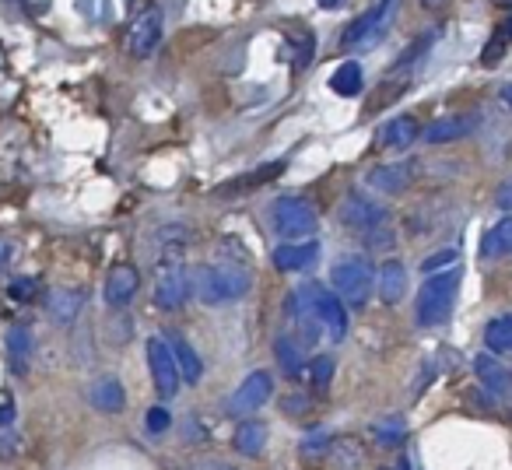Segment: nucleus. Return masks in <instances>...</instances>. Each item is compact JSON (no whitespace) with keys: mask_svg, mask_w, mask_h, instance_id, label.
I'll return each mask as SVG.
<instances>
[{"mask_svg":"<svg viewBox=\"0 0 512 470\" xmlns=\"http://www.w3.org/2000/svg\"><path fill=\"white\" fill-rule=\"evenodd\" d=\"M477 116L474 113H453V116H439V120L428 123L421 134H425L428 144H449V141H463L467 134L477 130Z\"/></svg>","mask_w":512,"mask_h":470,"instance_id":"nucleus-16","label":"nucleus"},{"mask_svg":"<svg viewBox=\"0 0 512 470\" xmlns=\"http://www.w3.org/2000/svg\"><path fill=\"white\" fill-rule=\"evenodd\" d=\"M281 407H285L288 414H302V407H306V400H299V397H288Z\"/></svg>","mask_w":512,"mask_h":470,"instance_id":"nucleus-39","label":"nucleus"},{"mask_svg":"<svg viewBox=\"0 0 512 470\" xmlns=\"http://www.w3.org/2000/svg\"><path fill=\"white\" fill-rule=\"evenodd\" d=\"M330 449H334V432H330V428H313V432L299 442L302 460H323Z\"/></svg>","mask_w":512,"mask_h":470,"instance_id":"nucleus-30","label":"nucleus"},{"mask_svg":"<svg viewBox=\"0 0 512 470\" xmlns=\"http://www.w3.org/2000/svg\"><path fill=\"white\" fill-rule=\"evenodd\" d=\"M281 172H285V162H267V165H260V169H253V172H242V176L225 179V183L218 186V193H225V197H232V193L256 190V186L274 183V179H278Z\"/></svg>","mask_w":512,"mask_h":470,"instance_id":"nucleus-18","label":"nucleus"},{"mask_svg":"<svg viewBox=\"0 0 512 470\" xmlns=\"http://www.w3.org/2000/svg\"><path fill=\"white\" fill-rule=\"evenodd\" d=\"M498 8H512V0H495Z\"/></svg>","mask_w":512,"mask_h":470,"instance_id":"nucleus-44","label":"nucleus"},{"mask_svg":"<svg viewBox=\"0 0 512 470\" xmlns=\"http://www.w3.org/2000/svg\"><path fill=\"white\" fill-rule=\"evenodd\" d=\"M484 344H488L491 355H509L512 358V313L495 316V320L484 327Z\"/></svg>","mask_w":512,"mask_h":470,"instance_id":"nucleus-25","label":"nucleus"},{"mask_svg":"<svg viewBox=\"0 0 512 470\" xmlns=\"http://www.w3.org/2000/svg\"><path fill=\"white\" fill-rule=\"evenodd\" d=\"M144 425H148V432H151V435H162L165 428L172 425V414L165 411V407H151L148 418H144Z\"/></svg>","mask_w":512,"mask_h":470,"instance_id":"nucleus-36","label":"nucleus"},{"mask_svg":"<svg viewBox=\"0 0 512 470\" xmlns=\"http://www.w3.org/2000/svg\"><path fill=\"white\" fill-rule=\"evenodd\" d=\"M137 288H141V274H137L130 264H120L109 271L106 288H102V299H106V306H113V309H127L130 302H134Z\"/></svg>","mask_w":512,"mask_h":470,"instance_id":"nucleus-15","label":"nucleus"},{"mask_svg":"<svg viewBox=\"0 0 512 470\" xmlns=\"http://www.w3.org/2000/svg\"><path fill=\"white\" fill-rule=\"evenodd\" d=\"M397 8H400V0H376L369 11H362V15L344 29L341 50L355 53V50H369V46H376L379 39L390 32L393 18H397Z\"/></svg>","mask_w":512,"mask_h":470,"instance_id":"nucleus-4","label":"nucleus"},{"mask_svg":"<svg viewBox=\"0 0 512 470\" xmlns=\"http://www.w3.org/2000/svg\"><path fill=\"white\" fill-rule=\"evenodd\" d=\"M309 383H313L316 393H327L330 383H334V358L330 355L313 358V365H309Z\"/></svg>","mask_w":512,"mask_h":470,"instance_id":"nucleus-33","label":"nucleus"},{"mask_svg":"<svg viewBox=\"0 0 512 470\" xmlns=\"http://www.w3.org/2000/svg\"><path fill=\"white\" fill-rule=\"evenodd\" d=\"M414 179H418V162H414V158H397V162L376 165L365 183L379 193H404L414 186Z\"/></svg>","mask_w":512,"mask_h":470,"instance_id":"nucleus-12","label":"nucleus"},{"mask_svg":"<svg viewBox=\"0 0 512 470\" xmlns=\"http://www.w3.org/2000/svg\"><path fill=\"white\" fill-rule=\"evenodd\" d=\"M509 39H512V18H509L505 25H498L495 32H491L488 46H484V53H481V64H484V67L498 64V60H502V53L509 50Z\"/></svg>","mask_w":512,"mask_h":470,"instance_id":"nucleus-32","label":"nucleus"},{"mask_svg":"<svg viewBox=\"0 0 512 470\" xmlns=\"http://www.w3.org/2000/svg\"><path fill=\"white\" fill-rule=\"evenodd\" d=\"M320 260V243L316 239H306V243H285L271 253V264L278 267L281 274H302Z\"/></svg>","mask_w":512,"mask_h":470,"instance_id":"nucleus-14","label":"nucleus"},{"mask_svg":"<svg viewBox=\"0 0 512 470\" xmlns=\"http://www.w3.org/2000/svg\"><path fill=\"white\" fill-rule=\"evenodd\" d=\"M274 355H278V365L285 369V376H299V369H302V344L295 341V337L281 334L278 341H274Z\"/></svg>","mask_w":512,"mask_h":470,"instance_id":"nucleus-29","label":"nucleus"},{"mask_svg":"<svg viewBox=\"0 0 512 470\" xmlns=\"http://www.w3.org/2000/svg\"><path fill=\"white\" fill-rule=\"evenodd\" d=\"M456 292H460V271L446 267L442 274H428L418 288V327H442L453 313Z\"/></svg>","mask_w":512,"mask_h":470,"instance_id":"nucleus-3","label":"nucleus"},{"mask_svg":"<svg viewBox=\"0 0 512 470\" xmlns=\"http://www.w3.org/2000/svg\"><path fill=\"white\" fill-rule=\"evenodd\" d=\"M481 257H512V218H502L481 235Z\"/></svg>","mask_w":512,"mask_h":470,"instance_id":"nucleus-24","label":"nucleus"},{"mask_svg":"<svg viewBox=\"0 0 512 470\" xmlns=\"http://www.w3.org/2000/svg\"><path fill=\"white\" fill-rule=\"evenodd\" d=\"M421 130H425V127H421L414 116H397V120H390L383 130H379V148L400 151V148H407V144L418 141Z\"/></svg>","mask_w":512,"mask_h":470,"instance_id":"nucleus-19","label":"nucleus"},{"mask_svg":"<svg viewBox=\"0 0 512 470\" xmlns=\"http://www.w3.org/2000/svg\"><path fill=\"white\" fill-rule=\"evenodd\" d=\"M155 306L165 309V313H172V309H183L186 299L193 295L190 288V274L183 271L179 264H169L162 267V271L155 274Z\"/></svg>","mask_w":512,"mask_h":470,"instance_id":"nucleus-11","label":"nucleus"},{"mask_svg":"<svg viewBox=\"0 0 512 470\" xmlns=\"http://www.w3.org/2000/svg\"><path fill=\"white\" fill-rule=\"evenodd\" d=\"M362 85H365L362 67H358L355 60H348V64H341L330 74V88H334L337 95H344V99H355V95L362 92Z\"/></svg>","mask_w":512,"mask_h":470,"instance_id":"nucleus-27","label":"nucleus"},{"mask_svg":"<svg viewBox=\"0 0 512 470\" xmlns=\"http://www.w3.org/2000/svg\"><path fill=\"white\" fill-rule=\"evenodd\" d=\"M316 4H320V8H341L344 0H316Z\"/></svg>","mask_w":512,"mask_h":470,"instance_id":"nucleus-43","label":"nucleus"},{"mask_svg":"<svg viewBox=\"0 0 512 470\" xmlns=\"http://www.w3.org/2000/svg\"><path fill=\"white\" fill-rule=\"evenodd\" d=\"M334 292L344 299V306H365L376 285V271L365 257H341L330 271Z\"/></svg>","mask_w":512,"mask_h":470,"instance_id":"nucleus-6","label":"nucleus"},{"mask_svg":"<svg viewBox=\"0 0 512 470\" xmlns=\"http://www.w3.org/2000/svg\"><path fill=\"white\" fill-rule=\"evenodd\" d=\"M292 50L299 53V57H295V71H302V67H306L309 60H313V53H316V36H313V32H302V36H295Z\"/></svg>","mask_w":512,"mask_h":470,"instance_id":"nucleus-34","label":"nucleus"},{"mask_svg":"<svg viewBox=\"0 0 512 470\" xmlns=\"http://www.w3.org/2000/svg\"><path fill=\"white\" fill-rule=\"evenodd\" d=\"M502 102L512 109V85H505V88H502Z\"/></svg>","mask_w":512,"mask_h":470,"instance_id":"nucleus-42","label":"nucleus"},{"mask_svg":"<svg viewBox=\"0 0 512 470\" xmlns=\"http://www.w3.org/2000/svg\"><path fill=\"white\" fill-rule=\"evenodd\" d=\"M316 221H320L316 204L299 193H285L271 204V225L281 239H306L316 232Z\"/></svg>","mask_w":512,"mask_h":470,"instance_id":"nucleus-5","label":"nucleus"},{"mask_svg":"<svg viewBox=\"0 0 512 470\" xmlns=\"http://www.w3.org/2000/svg\"><path fill=\"white\" fill-rule=\"evenodd\" d=\"M313 309H316V316H320V323L327 327V334L334 337V341H344V337H348V306H344L341 295L316 285L313 288Z\"/></svg>","mask_w":512,"mask_h":470,"instance_id":"nucleus-13","label":"nucleus"},{"mask_svg":"<svg viewBox=\"0 0 512 470\" xmlns=\"http://www.w3.org/2000/svg\"><path fill=\"white\" fill-rule=\"evenodd\" d=\"M144 351H148V369H151V379H155L158 397L172 400L179 393V386H183V376H179L176 355H172V344L162 341V337H148Z\"/></svg>","mask_w":512,"mask_h":470,"instance_id":"nucleus-8","label":"nucleus"},{"mask_svg":"<svg viewBox=\"0 0 512 470\" xmlns=\"http://www.w3.org/2000/svg\"><path fill=\"white\" fill-rule=\"evenodd\" d=\"M274 393V376L267 369H256L235 386V393L225 400V414L228 418H246V414L260 411V407L271 400Z\"/></svg>","mask_w":512,"mask_h":470,"instance_id":"nucleus-7","label":"nucleus"},{"mask_svg":"<svg viewBox=\"0 0 512 470\" xmlns=\"http://www.w3.org/2000/svg\"><path fill=\"white\" fill-rule=\"evenodd\" d=\"M337 218H341L348 228H355V232L369 235V232H376V228L386 225V207L379 204V200H372L365 190H351L348 197H344Z\"/></svg>","mask_w":512,"mask_h":470,"instance_id":"nucleus-10","label":"nucleus"},{"mask_svg":"<svg viewBox=\"0 0 512 470\" xmlns=\"http://www.w3.org/2000/svg\"><path fill=\"white\" fill-rule=\"evenodd\" d=\"M4 348H8V358L15 369H25V362H29L32 355V330L22 327V323H15V327L8 330V337H4Z\"/></svg>","mask_w":512,"mask_h":470,"instance_id":"nucleus-28","label":"nucleus"},{"mask_svg":"<svg viewBox=\"0 0 512 470\" xmlns=\"http://www.w3.org/2000/svg\"><path fill=\"white\" fill-rule=\"evenodd\" d=\"M36 292V281H15V285H11V295H15L18 302H25V295H32Z\"/></svg>","mask_w":512,"mask_h":470,"instance_id":"nucleus-38","label":"nucleus"},{"mask_svg":"<svg viewBox=\"0 0 512 470\" xmlns=\"http://www.w3.org/2000/svg\"><path fill=\"white\" fill-rule=\"evenodd\" d=\"M88 404L99 414H120L127 407V390H123L120 376H99L88 390Z\"/></svg>","mask_w":512,"mask_h":470,"instance_id":"nucleus-17","label":"nucleus"},{"mask_svg":"<svg viewBox=\"0 0 512 470\" xmlns=\"http://www.w3.org/2000/svg\"><path fill=\"white\" fill-rule=\"evenodd\" d=\"M435 39H439V32H425V36L414 39V43L407 46V50L400 53V57L393 60L390 67H386L383 81H379V85L372 88L369 102H365V109H369V113H379V109H386L390 102H397L400 95H404L407 88H411L414 81H418L421 67L428 64V57H432Z\"/></svg>","mask_w":512,"mask_h":470,"instance_id":"nucleus-1","label":"nucleus"},{"mask_svg":"<svg viewBox=\"0 0 512 470\" xmlns=\"http://www.w3.org/2000/svg\"><path fill=\"white\" fill-rule=\"evenodd\" d=\"M172 355H176V365H179V376H183L186 386H197L200 376H204V362H200L197 348H193L186 337H172Z\"/></svg>","mask_w":512,"mask_h":470,"instance_id":"nucleus-23","label":"nucleus"},{"mask_svg":"<svg viewBox=\"0 0 512 470\" xmlns=\"http://www.w3.org/2000/svg\"><path fill=\"white\" fill-rule=\"evenodd\" d=\"M421 4H425L428 11H446V4H449V0H421Z\"/></svg>","mask_w":512,"mask_h":470,"instance_id":"nucleus-40","label":"nucleus"},{"mask_svg":"<svg viewBox=\"0 0 512 470\" xmlns=\"http://www.w3.org/2000/svg\"><path fill=\"white\" fill-rule=\"evenodd\" d=\"M442 267H456V250H442V253H435V257H428V260H421V274H435V271H442Z\"/></svg>","mask_w":512,"mask_h":470,"instance_id":"nucleus-35","label":"nucleus"},{"mask_svg":"<svg viewBox=\"0 0 512 470\" xmlns=\"http://www.w3.org/2000/svg\"><path fill=\"white\" fill-rule=\"evenodd\" d=\"M495 204H498V211H509V214H512V179H505V183L498 186Z\"/></svg>","mask_w":512,"mask_h":470,"instance_id":"nucleus-37","label":"nucleus"},{"mask_svg":"<svg viewBox=\"0 0 512 470\" xmlns=\"http://www.w3.org/2000/svg\"><path fill=\"white\" fill-rule=\"evenodd\" d=\"M474 369H477V376H481L484 390L495 393V397H505V393L512 390V376L502 369V362H498L495 355H477Z\"/></svg>","mask_w":512,"mask_h":470,"instance_id":"nucleus-22","label":"nucleus"},{"mask_svg":"<svg viewBox=\"0 0 512 470\" xmlns=\"http://www.w3.org/2000/svg\"><path fill=\"white\" fill-rule=\"evenodd\" d=\"M407 292V271L400 260H386L383 267H379V299L386 302V306H397L400 299H404Z\"/></svg>","mask_w":512,"mask_h":470,"instance_id":"nucleus-20","label":"nucleus"},{"mask_svg":"<svg viewBox=\"0 0 512 470\" xmlns=\"http://www.w3.org/2000/svg\"><path fill=\"white\" fill-rule=\"evenodd\" d=\"M372 439L383 449H397V446H404V439H407V425L400 418H386V421H379V425H372Z\"/></svg>","mask_w":512,"mask_h":470,"instance_id":"nucleus-31","label":"nucleus"},{"mask_svg":"<svg viewBox=\"0 0 512 470\" xmlns=\"http://www.w3.org/2000/svg\"><path fill=\"white\" fill-rule=\"evenodd\" d=\"M190 288L193 299H200L204 306H225V302H239L249 295L253 278H249L242 267H197L190 274Z\"/></svg>","mask_w":512,"mask_h":470,"instance_id":"nucleus-2","label":"nucleus"},{"mask_svg":"<svg viewBox=\"0 0 512 470\" xmlns=\"http://www.w3.org/2000/svg\"><path fill=\"white\" fill-rule=\"evenodd\" d=\"M85 295H88L85 288H64V292L53 295V302H50L53 320H60V323H74V320H78L81 306H85Z\"/></svg>","mask_w":512,"mask_h":470,"instance_id":"nucleus-26","label":"nucleus"},{"mask_svg":"<svg viewBox=\"0 0 512 470\" xmlns=\"http://www.w3.org/2000/svg\"><path fill=\"white\" fill-rule=\"evenodd\" d=\"M162 32H165V18H162V8H144L141 15L130 22V32H127V50L130 57L137 60H148L155 57V50L162 46Z\"/></svg>","mask_w":512,"mask_h":470,"instance_id":"nucleus-9","label":"nucleus"},{"mask_svg":"<svg viewBox=\"0 0 512 470\" xmlns=\"http://www.w3.org/2000/svg\"><path fill=\"white\" fill-rule=\"evenodd\" d=\"M11 418H15V411H11V404H4L0 407V425H8Z\"/></svg>","mask_w":512,"mask_h":470,"instance_id":"nucleus-41","label":"nucleus"},{"mask_svg":"<svg viewBox=\"0 0 512 470\" xmlns=\"http://www.w3.org/2000/svg\"><path fill=\"white\" fill-rule=\"evenodd\" d=\"M232 446H235V453H242V456H260L267 449V425L256 418L242 421L232 435Z\"/></svg>","mask_w":512,"mask_h":470,"instance_id":"nucleus-21","label":"nucleus"}]
</instances>
